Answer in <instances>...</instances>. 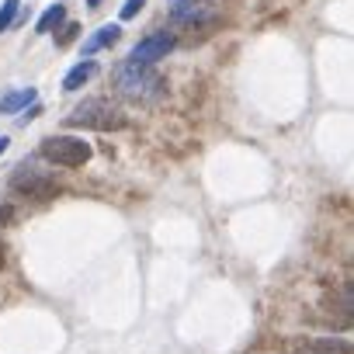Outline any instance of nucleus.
<instances>
[{"instance_id": "0eeeda50", "label": "nucleus", "mask_w": 354, "mask_h": 354, "mask_svg": "<svg viewBox=\"0 0 354 354\" xmlns=\"http://www.w3.org/2000/svg\"><path fill=\"white\" fill-rule=\"evenodd\" d=\"M295 354H351V344L347 340H337V337H319V340L299 344Z\"/></svg>"}, {"instance_id": "f257e3e1", "label": "nucleus", "mask_w": 354, "mask_h": 354, "mask_svg": "<svg viewBox=\"0 0 354 354\" xmlns=\"http://www.w3.org/2000/svg\"><path fill=\"white\" fill-rule=\"evenodd\" d=\"M70 129H97V132H115L125 129V115L122 108H115L108 97H87L84 104L73 108V115H66Z\"/></svg>"}, {"instance_id": "20e7f679", "label": "nucleus", "mask_w": 354, "mask_h": 354, "mask_svg": "<svg viewBox=\"0 0 354 354\" xmlns=\"http://www.w3.org/2000/svg\"><path fill=\"white\" fill-rule=\"evenodd\" d=\"M11 188H15L18 195H25V198H35V202H49V198H56V195L63 192L49 174H39V170H28V167H18V170H15Z\"/></svg>"}, {"instance_id": "f03ea898", "label": "nucleus", "mask_w": 354, "mask_h": 354, "mask_svg": "<svg viewBox=\"0 0 354 354\" xmlns=\"http://www.w3.org/2000/svg\"><path fill=\"white\" fill-rule=\"evenodd\" d=\"M91 142H84L80 136H49L42 139V156L49 163H59V167H84L91 160Z\"/></svg>"}, {"instance_id": "9b49d317", "label": "nucleus", "mask_w": 354, "mask_h": 354, "mask_svg": "<svg viewBox=\"0 0 354 354\" xmlns=\"http://www.w3.org/2000/svg\"><path fill=\"white\" fill-rule=\"evenodd\" d=\"M63 21H66V8H63V4H53V8L39 18L35 32H39V35H49V32H53V28H59Z\"/></svg>"}, {"instance_id": "7ed1b4c3", "label": "nucleus", "mask_w": 354, "mask_h": 354, "mask_svg": "<svg viewBox=\"0 0 354 354\" xmlns=\"http://www.w3.org/2000/svg\"><path fill=\"white\" fill-rule=\"evenodd\" d=\"M115 87H118V94H125V97H146L153 87H160V77L149 70V66H139V63H122L118 70H115Z\"/></svg>"}, {"instance_id": "9d476101", "label": "nucleus", "mask_w": 354, "mask_h": 354, "mask_svg": "<svg viewBox=\"0 0 354 354\" xmlns=\"http://www.w3.org/2000/svg\"><path fill=\"white\" fill-rule=\"evenodd\" d=\"M35 101V87H21V91H11L4 101H0V108H4L8 115H15V111H21V108H28Z\"/></svg>"}, {"instance_id": "6e6552de", "label": "nucleus", "mask_w": 354, "mask_h": 354, "mask_svg": "<svg viewBox=\"0 0 354 354\" xmlns=\"http://www.w3.org/2000/svg\"><path fill=\"white\" fill-rule=\"evenodd\" d=\"M118 39H122V28H118V25H101V28H97V32H94L87 42H84V56H94L97 49L115 46Z\"/></svg>"}, {"instance_id": "4468645a", "label": "nucleus", "mask_w": 354, "mask_h": 354, "mask_svg": "<svg viewBox=\"0 0 354 354\" xmlns=\"http://www.w3.org/2000/svg\"><path fill=\"white\" fill-rule=\"evenodd\" d=\"M142 4H146V0H125V4H122V21L136 18V15L142 11Z\"/></svg>"}, {"instance_id": "39448f33", "label": "nucleus", "mask_w": 354, "mask_h": 354, "mask_svg": "<svg viewBox=\"0 0 354 354\" xmlns=\"http://www.w3.org/2000/svg\"><path fill=\"white\" fill-rule=\"evenodd\" d=\"M170 49H174V35H170V32H153V35H146L142 42H136V46H132L129 63L153 66V63H156V59H163Z\"/></svg>"}, {"instance_id": "ddd939ff", "label": "nucleus", "mask_w": 354, "mask_h": 354, "mask_svg": "<svg viewBox=\"0 0 354 354\" xmlns=\"http://www.w3.org/2000/svg\"><path fill=\"white\" fill-rule=\"evenodd\" d=\"M77 32H80V25H77V21H66V25L59 28V39H56V46H59V49H63V46H70V42L77 39Z\"/></svg>"}, {"instance_id": "423d86ee", "label": "nucleus", "mask_w": 354, "mask_h": 354, "mask_svg": "<svg viewBox=\"0 0 354 354\" xmlns=\"http://www.w3.org/2000/svg\"><path fill=\"white\" fill-rule=\"evenodd\" d=\"M209 15L205 0H170V21L177 25H195Z\"/></svg>"}, {"instance_id": "dca6fc26", "label": "nucleus", "mask_w": 354, "mask_h": 354, "mask_svg": "<svg viewBox=\"0 0 354 354\" xmlns=\"http://www.w3.org/2000/svg\"><path fill=\"white\" fill-rule=\"evenodd\" d=\"M8 146H11V139H4V136H0V153H8Z\"/></svg>"}, {"instance_id": "f3484780", "label": "nucleus", "mask_w": 354, "mask_h": 354, "mask_svg": "<svg viewBox=\"0 0 354 354\" xmlns=\"http://www.w3.org/2000/svg\"><path fill=\"white\" fill-rule=\"evenodd\" d=\"M0 268H4V243H0Z\"/></svg>"}, {"instance_id": "f8f14e48", "label": "nucleus", "mask_w": 354, "mask_h": 354, "mask_svg": "<svg viewBox=\"0 0 354 354\" xmlns=\"http://www.w3.org/2000/svg\"><path fill=\"white\" fill-rule=\"evenodd\" d=\"M18 11H21V0H4V4H0V32H8L15 25Z\"/></svg>"}, {"instance_id": "2eb2a0df", "label": "nucleus", "mask_w": 354, "mask_h": 354, "mask_svg": "<svg viewBox=\"0 0 354 354\" xmlns=\"http://www.w3.org/2000/svg\"><path fill=\"white\" fill-rule=\"evenodd\" d=\"M11 219H15V209H11V205H0V226L11 223Z\"/></svg>"}, {"instance_id": "1a4fd4ad", "label": "nucleus", "mask_w": 354, "mask_h": 354, "mask_svg": "<svg viewBox=\"0 0 354 354\" xmlns=\"http://www.w3.org/2000/svg\"><path fill=\"white\" fill-rule=\"evenodd\" d=\"M97 73V63L94 59H84V63H77L70 73H66V80H63V91H80L91 77Z\"/></svg>"}]
</instances>
